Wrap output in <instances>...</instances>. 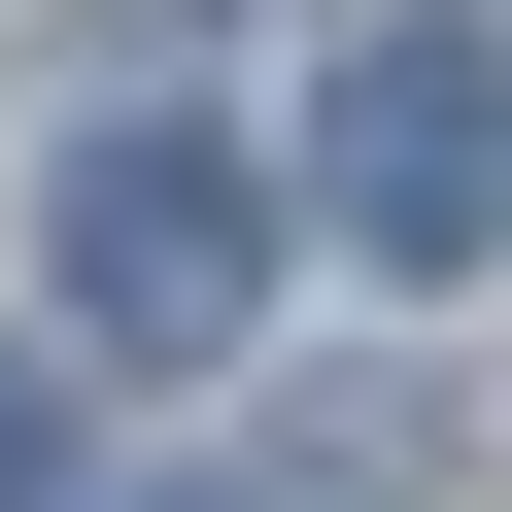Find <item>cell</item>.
Listing matches in <instances>:
<instances>
[{"mask_svg": "<svg viewBox=\"0 0 512 512\" xmlns=\"http://www.w3.org/2000/svg\"><path fill=\"white\" fill-rule=\"evenodd\" d=\"M0 512H69V410H35V342H0Z\"/></svg>", "mask_w": 512, "mask_h": 512, "instance_id": "cell-3", "label": "cell"}, {"mask_svg": "<svg viewBox=\"0 0 512 512\" xmlns=\"http://www.w3.org/2000/svg\"><path fill=\"white\" fill-rule=\"evenodd\" d=\"M35 274H69V342H239V308H274V171L171 137V103H103L69 205H35Z\"/></svg>", "mask_w": 512, "mask_h": 512, "instance_id": "cell-1", "label": "cell"}, {"mask_svg": "<svg viewBox=\"0 0 512 512\" xmlns=\"http://www.w3.org/2000/svg\"><path fill=\"white\" fill-rule=\"evenodd\" d=\"M308 205L376 239V274H444V308H478V239H512V69H478V0L342 35V103H308Z\"/></svg>", "mask_w": 512, "mask_h": 512, "instance_id": "cell-2", "label": "cell"}]
</instances>
